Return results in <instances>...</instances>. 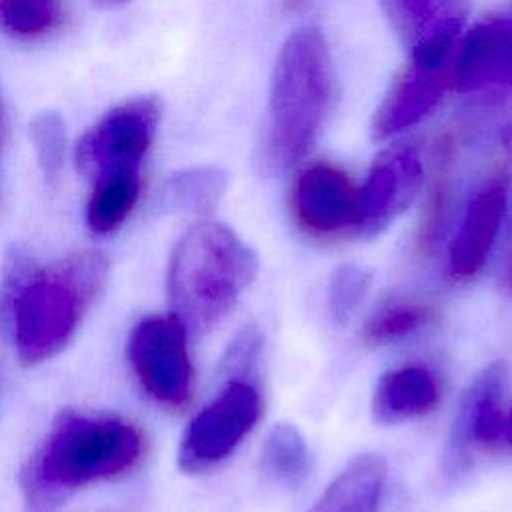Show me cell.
Wrapping results in <instances>:
<instances>
[{"instance_id": "cell-19", "label": "cell", "mask_w": 512, "mask_h": 512, "mask_svg": "<svg viewBox=\"0 0 512 512\" xmlns=\"http://www.w3.org/2000/svg\"><path fill=\"white\" fill-rule=\"evenodd\" d=\"M226 174L214 166L188 168L172 174L160 190L158 204L166 212L206 214L222 198Z\"/></svg>"}, {"instance_id": "cell-26", "label": "cell", "mask_w": 512, "mask_h": 512, "mask_svg": "<svg viewBox=\"0 0 512 512\" xmlns=\"http://www.w3.org/2000/svg\"><path fill=\"white\" fill-rule=\"evenodd\" d=\"M500 288L508 296H512V238L506 248V254L502 258V268H500Z\"/></svg>"}, {"instance_id": "cell-28", "label": "cell", "mask_w": 512, "mask_h": 512, "mask_svg": "<svg viewBox=\"0 0 512 512\" xmlns=\"http://www.w3.org/2000/svg\"><path fill=\"white\" fill-rule=\"evenodd\" d=\"M2 204H4V200H2V186H0V210H2Z\"/></svg>"}, {"instance_id": "cell-7", "label": "cell", "mask_w": 512, "mask_h": 512, "mask_svg": "<svg viewBox=\"0 0 512 512\" xmlns=\"http://www.w3.org/2000/svg\"><path fill=\"white\" fill-rule=\"evenodd\" d=\"M260 406V392L252 380H226L222 390L188 422L178 446L180 470L200 474L224 462L256 426Z\"/></svg>"}, {"instance_id": "cell-4", "label": "cell", "mask_w": 512, "mask_h": 512, "mask_svg": "<svg viewBox=\"0 0 512 512\" xmlns=\"http://www.w3.org/2000/svg\"><path fill=\"white\" fill-rule=\"evenodd\" d=\"M332 96L326 40L314 26L294 30L280 46L270 78V154L280 168L298 164L318 140Z\"/></svg>"}, {"instance_id": "cell-1", "label": "cell", "mask_w": 512, "mask_h": 512, "mask_svg": "<svg viewBox=\"0 0 512 512\" xmlns=\"http://www.w3.org/2000/svg\"><path fill=\"white\" fill-rule=\"evenodd\" d=\"M108 256L78 250L40 266L20 244L0 272V328L12 336L22 366L60 354L106 286Z\"/></svg>"}, {"instance_id": "cell-27", "label": "cell", "mask_w": 512, "mask_h": 512, "mask_svg": "<svg viewBox=\"0 0 512 512\" xmlns=\"http://www.w3.org/2000/svg\"><path fill=\"white\" fill-rule=\"evenodd\" d=\"M504 450L512 452V406L506 412V420H504Z\"/></svg>"}, {"instance_id": "cell-13", "label": "cell", "mask_w": 512, "mask_h": 512, "mask_svg": "<svg viewBox=\"0 0 512 512\" xmlns=\"http://www.w3.org/2000/svg\"><path fill=\"white\" fill-rule=\"evenodd\" d=\"M508 204L506 178H492L470 200L462 224L450 244L448 270L452 278L470 280L486 264Z\"/></svg>"}, {"instance_id": "cell-16", "label": "cell", "mask_w": 512, "mask_h": 512, "mask_svg": "<svg viewBox=\"0 0 512 512\" xmlns=\"http://www.w3.org/2000/svg\"><path fill=\"white\" fill-rule=\"evenodd\" d=\"M384 480V458L360 454L332 480L310 512H376Z\"/></svg>"}, {"instance_id": "cell-11", "label": "cell", "mask_w": 512, "mask_h": 512, "mask_svg": "<svg viewBox=\"0 0 512 512\" xmlns=\"http://www.w3.org/2000/svg\"><path fill=\"white\" fill-rule=\"evenodd\" d=\"M512 86V16H494L472 26L450 64V88L458 92Z\"/></svg>"}, {"instance_id": "cell-23", "label": "cell", "mask_w": 512, "mask_h": 512, "mask_svg": "<svg viewBox=\"0 0 512 512\" xmlns=\"http://www.w3.org/2000/svg\"><path fill=\"white\" fill-rule=\"evenodd\" d=\"M372 274L356 264H342L328 284V308L336 322H348L368 294Z\"/></svg>"}, {"instance_id": "cell-22", "label": "cell", "mask_w": 512, "mask_h": 512, "mask_svg": "<svg viewBox=\"0 0 512 512\" xmlns=\"http://www.w3.org/2000/svg\"><path fill=\"white\" fill-rule=\"evenodd\" d=\"M30 138L36 150L38 166L46 180L60 174L66 152V126L58 112H40L30 122Z\"/></svg>"}, {"instance_id": "cell-20", "label": "cell", "mask_w": 512, "mask_h": 512, "mask_svg": "<svg viewBox=\"0 0 512 512\" xmlns=\"http://www.w3.org/2000/svg\"><path fill=\"white\" fill-rule=\"evenodd\" d=\"M436 316L438 310L428 300L402 298L388 302L364 324L362 342L366 346H382L402 340L434 322Z\"/></svg>"}, {"instance_id": "cell-3", "label": "cell", "mask_w": 512, "mask_h": 512, "mask_svg": "<svg viewBox=\"0 0 512 512\" xmlns=\"http://www.w3.org/2000/svg\"><path fill=\"white\" fill-rule=\"evenodd\" d=\"M258 274L256 252L220 222L194 224L174 246L168 266L172 314L188 334L212 330Z\"/></svg>"}, {"instance_id": "cell-25", "label": "cell", "mask_w": 512, "mask_h": 512, "mask_svg": "<svg viewBox=\"0 0 512 512\" xmlns=\"http://www.w3.org/2000/svg\"><path fill=\"white\" fill-rule=\"evenodd\" d=\"M446 214H448V188L444 182H436L426 202V208L422 212L418 234H416V248L420 254L426 256L436 248L446 228Z\"/></svg>"}, {"instance_id": "cell-6", "label": "cell", "mask_w": 512, "mask_h": 512, "mask_svg": "<svg viewBox=\"0 0 512 512\" xmlns=\"http://www.w3.org/2000/svg\"><path fill=\"white\" fill-rule=\"evenodd\" d=\"M162 104L154 96L134 98L112 108L76 142L78 170L94 184L114 174L140 172V162L150 150Z\"/></svg>"}, {"instance_id": "cell-8", "label": "cell", "mask_w": 512, "mask_h": 512, "mask_svg": "<svg viewBox=\"0 0 512 512\" xmlns=\"http://www.w3.org/2000/svg\"><path fill=\"white\" fill-rule=\"evenodd\" d=\"M502 380L504 368L494 362L466 390L444 452L442 468L448 478L462 474L476 450H504L506 410L502 408Z\"/></svg>"}, {"instance_id": "cell-21", "label": "cell", "mask_w": 512, "mask_h": 512, "mask_svg": "<svg viewBox=\"0 0 512 512\" xmlns=\"http://www.w3.org/2000/svg\"><path fill=\"white\" fill-rule=\"evenodd\" d=\"M60 20V0H0V26L16 38L44 36Z\"/></svg>"}, {"instance_id": "cell-5", "label": "cell", "mask_w": 512, "mask_h": 512, "mask_svg": "<svg viewBox=\"0 0 512 512\" xmlns=\"http://www.w3.org/2000/svg\"><path fill=\"white\" fill-rule=\"evenodd\" d=\"M128 364L140 388L162 408L184 410L194 392L188 330L174 314H150L130 332Z\"/></svg>"}, {"instance_id": "cell-10", "label": "cell", "mask_w": 512, "mask_h": 512, "mask_svg": "<svg viewBox=\"0 0 512 512\" xmlns=\"http://www.w3.org/2000/svg\"><path fill=\"white\" fill-rule=\"evenodd\" d=\"M292 212L312 234H338L358 226L360 190L340 166L312 162L294 180Z\"/></svg>"}, {"instance_id": "cell-24", "label": "cell", "mask_w": 512, "mask_h": 512, "mask_svg": "<svg viewBox=\"0 0 512 512\" xmlns=\"http://www.w3.org/2000/svg\"><path fill=\"white\" fill-rule=\"evenodd\" d=\"M260 344H262V336L256 326H244L234 336V340L228 344L222 364H220V372L226 376V380H230V378L252 380Z\"/></svg>"}, {"instance_id": "cell-14", "label": "cell", "mask_w": 512, "mask_h": 512, "mask_svg": "<svg viewBox=\"0 0 512 512\" xmlns=\"http://www.w3.org/2000/svg\"><path fill=\"white\" fill-rule=\"evenodd\" d=\"M392 4L410 32V60L428 66L450 64L466 22V0H392Z\"/></svg>"}, {"instance_id": "cell-9", "label": "cell", "mask_w": 512, "mask_h": 512, "mask_svg": "<svg viewBox=\"0 0 512 512\" xmlns=\"http://www.w3.org/2000/svg\"><path fill=\"white\" fill-rule=\"evenodd\" d=\"M424 180L418 152L410 146H390L370 164L360 190L358 226L366 236H374L390 226L416 198Z\"/></svg>"}, {"instance_id": "cell-15", "label": "cell", "mask_w": 512, "mask_h": 512, "mask_svg": "<svg viewBox=\"0 0 512 512\" xmlns=\"http://www.w3.org/2000/svg\"><path fill=\"white\" fill-rule=\"evenodd\" d=\"M440 384L432 370L420 364L402 366L386 372L372 396L374 420L382 424H400L420 418L436 408Z\"/></svg>"}, {"instance_id": "cell-12", "label": "cell", "mask_w": 512, "mask_h": 512, "mask_svg": "<svg viewBox=\"0 0 512 512\" xmlns=\"http://www.w3.org/2000/svg\"><path fill=\"white\" fill-rule=\"evenodd\" d=\"M450 88V66L430 68L408 60L392 80L372 118V138L386 140L424 120Z\"/></svg>"}, {"instance_id": "cell-2", "label": "cell", "mask_w": 512, "mask_h": 512, "mask_svg": "<svg viewBox=\"0 0 512 512\" xmlns=\"http://www.w3.org/2000/svg\"><path fill=\"white\" fill-rule=\"evenodd\" d=\"M144 458L146 436L136 422L62 408L18 472L24 512H58L76 490L126 478Z\"/></svg>"}, {"instance_id": "cell-18", "label": "cell", "mask_w": 512, "mask_h": 512, "mask_svg": "<svg viewBox=\"0 0 512 512\" xmlns=\"http://www.w3.org/2000/svg\"><path fill=\"white\" fill-rule=\"evenodd\" d=\"M140 198V172L114 174L92 184L86 204V224L94 234L118 230Z\"/></svg>"}, {"instance_id": "cell-17", "label": "cell", "mask_w": 512, "mask_h": 512, "mask_svg": "<svg viewBox=\"0 0 512 512\" xmlns=\"http://www.w3.org/2000/svg\"><path fill=\"white\" fill-rule=\"evenodd\" d=\"M260 472L266 480L284 486L298 488L310 474V452L304 436L292 424H276L260 452Z\"/></svg>"}]
</instances>
